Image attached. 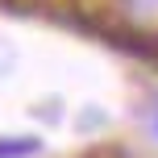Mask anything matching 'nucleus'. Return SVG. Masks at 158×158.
Segmentation results:
<instances>
[{
	"mask_svg": "<svg viewBox=\"0 0 158 158\" xmlns=\"http://www.w3.org/2000/svg\"><path fill=\"white\" fill-rule=\"evenodd\" d=\"M33 150H38V142H0V158H21Z\"/></svg>",
	"mask_w": 158,
	"mask_h": 158,
	"instance_id": "f257e3e1",
	"label": "nucleus"
}]
</instances>
